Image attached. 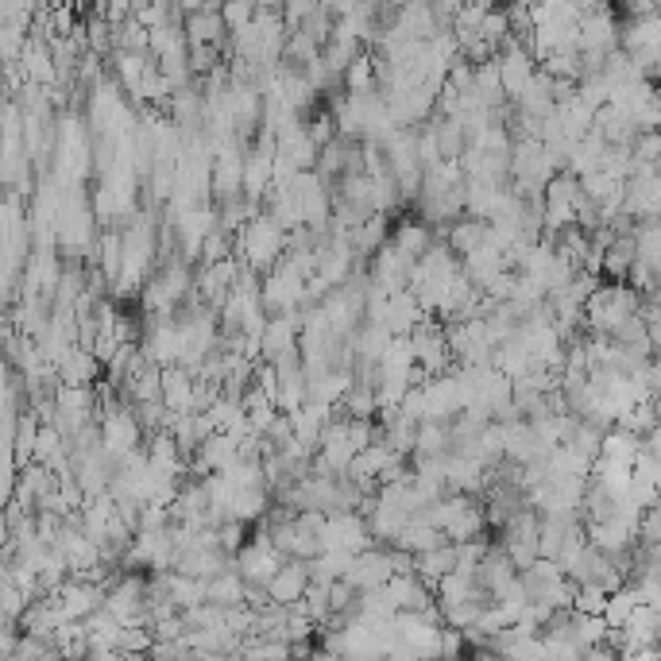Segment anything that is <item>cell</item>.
<instances>
[{"label":"cell","mask_w":661,"mask_h":661,"mask_svg":"<svg viewBox=\"0 0 661 661\" xmlns=\"http://www.w3.org/2000/svg\"><path fill=\"white\" fill-rule=\"evenodd\" d=\"M205 599L221 607L244 604V599H248V580H244L236 568H221V573H213L210 580H205Z\"/></svg>","instance_id":"obj_5"},{"label":"cell","mask_w":661,"mask_h":661,"mask_svg":"<svg viewBox=\"0 0 661 661\" xmlns=\"http://www.w3.org/2000/svg\"><path fill=\"white\" fill-rule=\"evenodd\" d=\"M241 182H244V156L228 143V148H221V156L213 159L210 186L217 198H236L241 194Z\"/></svg>","instance_id":"obj_3"},{"label":"cell","mask_w":661,"mask_h":661,"mask_svg":"<svg viewBox=\"0 0 661 661\" xmlns=\"http://www.w3.org/2000/svg\"><path fill=\"white\" fill-rule=\"evenodd\" d=\"M306 584H310V561L302 557H287L279 568L271 573V580L264 584V596L267 604H298L306 591Z\"/></svg>","instance_id":"obj_2"},{"label":"cell","mask_w":661,"mask_h":661,"mask_svg":"<svg viewBox=\"0 0 661 661\" xmlns=\"http://www.w3.org/2000/svg\"><path fill=\"white\" fill-rule=\"evenodd\" d=\"M387 241H391V248H395L398 256H406L414 264V259H418L422 252L434 244V233H429L426 221H414L411 217V221H398V225L387 233Z\"/></svg>","instance_id":"obj_4"},{"label":"cell","mask_w":661,"mask_h":661,"mask_svg":"<svg viewBox=\"0 0 661 661\" xmlns=\"http://www.w3.org/2000/svg\"><path fill=\"white\" fill-rule=\"evenodd\" d=\"M241 252L252 271H271L282 252H287V228L267 217V213L252 217L248 225H241Z\"/></svg>","instance_id":"obj_1"}]
</instances>
